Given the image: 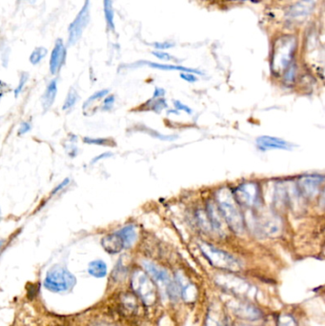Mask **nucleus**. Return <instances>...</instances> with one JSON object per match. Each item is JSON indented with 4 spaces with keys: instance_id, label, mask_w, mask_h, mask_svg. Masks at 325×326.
I'll return each mask as SVG.
<instances>
[{
    "instance_id": "obj_1",
    "label": "nucleus",
    "mask_w": 325,
    "mask_h": 326,
    "mask_svg": "<svg viewBox=\"0 0 325 326\" xmlns=\"http://www.w3.org/2000/svg\"><path fill=\"white\" fill-rule=\"evenodd\" d=\"M217 206L220 211L227 226L236 234L244 231V217L240 206L236 203L232 191L227 187H222L216 194Z\"/></svg>"
},
{
    "instance_id": "obj_2",
    "label": "nucleus",
    "mask_w": 325,
    "mask_h": 326,
    "mask_svg": "<svg viewBox=\"0 0 325 326\" xmlns=\"http://www.w3.org/2000/svg\"><path fill=\"white\" fill-rule=\"evenodd\" d=\"M199 247L211 265L221 270L238 272L242 269L241 262L231 254L214 245L201 242Z\"/></svg>"
},
{
    "instance_id": "obj_3",
    "label": "nucleus",
    "mask_w": 325,
    "mask_h": 326,
    "mask_svg": "<svg viewBox=\"0 0 325 326\" xmlns=\"http://www.w3.org/2000/svg\"><path fill=\"white\" fill-rule=\"evenodd\" d=\"M142 266L145 271L147 272L148 276L155 282L156 287H158L159 291L162 292L163 297L166 296L167 298H170L173 300H176L177 297H179L178 288L176 282L173 281L170 275L165 269L148 261H142Z\"/></svg>"
},
{
    "instance_id": "obj_4",
    "label": "nucleus",
    "mask_w": 325,
    "mask_h": 326,
    "mask_svg": "<svg viewBox=\"0 0 325 326\" xmlns=\"http://www.w3.org/2000/svg\"><path fill=\"white\" fill-rule=\"evenodd\" d=\"M295 50V39L293 36H284L278 40L275 44L272 57V70L274 74L279 75L288 68L292 63Z\"/></svg>"
},
{
    "instance_id": "obj_5",
    "label": "nucleus",
    "mask_w": 325,
    "mask_h": 326,
    "mask_svg": "<svg viewBox=\"0 0 325 326\" xmlns=\"http://www.w3.org/2000/svg\"><path fill=\"white\" fill-rule=\"evenodd\" d=\"M77 283L76 277L63 266H54L47 272L44 279V287L54 293L70 291Z\"/></svg>"
},
{
    "instance_id": "obj_6",
    "label": "nucleus",
    "mask_w": 325,
    "mask_h": 326,
    "mask_svg": "<svg viewBox=\"0 0 325 326\" xmlns=\"http://www.w3.org/2000/svg\"><path fill=\"white\" fill-rule=\"evenodd\" d=\"M132 286L144 303L150 305L155 301L157 287L146 273L140 270L135 272L132 277Z\"/></svg>"
},
{
    "instance_id": "obj_7",
    "label": "nucleus",
    "mask_w": 325,
    "mask_h": 326,
    "mask_svg": "<svg viewBox=\"0 0 325 326\" xmlns=\"http://www.w3.org/2000/svg\"><path fill=\"white\" fill-rule=\"evenodd\" d=\"M236 203L240 207L245 208H254L258 207L260 204L261 191L259 185L255 182H246L242 183L232 192Z\"/></svg>"
},
{
    "instance_id": "obj_8",
    "label": "nucleus",
    "mask_w": 325,
    "mask_h": 326,
    "mask_svg": "<svg viewBox=\"0 0 325 326\" xmlns=\"http://www.w3.org/2000/svg\"><path fill=\"white\" fill-rule=\"evenodd\" d=\"M90 0H85L81 10L68 28V45H75L81 37L90 22Z\"/></svg>"
},
{
    "instance_id": "obj_9",
    "label": "nucleus",
    "mask_w": 325,
    "mask_h": 326,
    "mask_svg": "<svg viewBox=\"0 0 325 326\" xmlns=\"http://www.w3.org/2000/svg\"><path fill=\"white\" fill-rule=\"evenodd\" d=\"M325 181L324 176L310 175L300 178L297 181L296 187L303 197L314 198L319 196L320 191Z\"/></svg>"
},
{
    "instance_id": "obj_10",
    "label": "nucleus",
    "mask_w": 325,
    "mask_h": 326,
    "mask_svg": "<svg viewBox=\"0 0 325 326\" xmlns=\"http://www.w3.org/2000/svg\"><path fill=\"white\" fill-rule=\"evenodd\" d=\"M258 224L263 234L270 238L278 237L282 230V221L280 217L273 213L263 214L259 218Z\"/></svg>"
},
{
    "instance_id": "obj_11",
    "label": "nucleus",
    "mask_w": 325,
    "mask_h": 326,
    "mask_svg": "<svg viewBox=\"0 0 325 326\" xmlns=\"http://www.w3.org/2000/svg\"><path fill=\"white\" fill-rule=\"evenodd\" d=\"M66 55L67 51L63 40L61 38H58L50 57V72L53 76L59 74V71L65 63Z\"/></svg>"
},
{
    "instance_id": "obj_12",
    "label": "nucleus",
    "mask_w": 325,
    "mask_h": 326,
    "mask_svg": "<svg viewBox=\"0 0 325 326\" xmlns=\"http://www.w3.org/2000/svg\"><path fill=\"white\" fill-rule=\"evenodd\" d=\"M230 307L236 317L246 321H257L263 317L261 310L246 301H239Z\"/></svg>"
},
{
    "instance_id": "obj_13",
    "label": "nucleus",
    "mask_w": 325,
    "mask_h": 326,
    "mask_svg": "<svg viewBox=\"0 0 325 326\" xmlns=\"http://www.w3.org/2000/svg\"><path fill=\"white\" fill-rule=\"evenodd\" d=\"M257 146L262 151L269 150H291L292 144L282 138L276 136H259L256 140Z\"/></svg>"
},
{
    "instance_id": "obj_14",
    "label": "nucleus",
    "mask_w": 325,
    "mask_h": 326,
    "mask_svg": "<svg viewBox=\"0 0 325 326\" xmlns=\"http://www.w3.org/2000/svg\"><path fill=\"white\" fill-rule=\"evenodd\" d=\"M206 211L207 217L210 222L211 228L217 234L223 235L225 228V220L222 217L220 211L218 210L217 204L213 201H209L207 203Z\"/></svg>"
},
{
    "instance_id": "obj_15",
    "label": "nucleus",
    "mask_w": 325,
    "mask_h": 326,
    "mask_svg": "<svg viewBox=\"0 0 325 326\" xmlns=\"http://www.w3.org/2000/svg\"><path fill=\"white\" fill-rule=\"evenodd\" d=\"M315 8V2L313 0H299L290 7L288 10V15L293 17H304L309 16Z\"/></svg>"
},
{
    "instance_id": "obj_16",
    "label": "nucleus",
    "mask_w": 325,
    "mask_h": 326,
    "mask_svg": "<svg viewBox=\"0 0 325 326\" xmlns=\"http://www.w3.org/2000/svg\"><path fill=\"white\" fill-rule=\"evenodd\" d=\"M101 245L103 249L109 254H118L124 249V244L118 233H113L105 236L101 240Z\"/></svg>"
},
{
    "instance_id": "obj_17",
    "label": "nucleus",
    "mask_w": 325,
    "mask_h": 326,
    "mask_svg": "<svg viewBox=\"0 0 325 326\" xmlns=\"http://www.w3.org/2000/svg\"><path fill=\"white\" fill-rule=\"evenodd\" d=\"M57 94H58V82L57 80H53L47 85L45 92L43 93L41 98V104L44 111H48L54 105L57 98Z\"/></svg>"
},
{
    "instance_id": "obj_18",
    "label": "nucleus",
    "mask_w": 325,
    "mask_h": 326,
    "mask_svg": "<svg viewBox=\"0 0 325 326\" xmlns=\"http://www.w3.org/2000/svg\"><path fill=\"white\" fill-rule=\"evenodd\" d=\"M119 237L121 238L124 248H130L136 243L138 239V232L137 227L134 224H129L121 228L117 232Z\"/></svg>"
},
{
    "instance_id": "obj_19",
    "label": "nucleus",
    "mask_w": 325,
    "mask_h": 326,
    "mask_svg": "<svg viewBox=\"0 0 325 326\" xmlns=\"http://www.w3.org/2000/svg\"><path fill=\"white\" fill-rule=\"evenodd\" d=\"M88 272L94 277H104L107 275V264L102 260H94L89 263Z\"/></svg>"
},
{
    "instance_id": "obj_20",
    "label": "nucleus",
    "mask_w": 325,
    "mask_h": 326,
    "mask_svg": "<svg viewBox=\"0 0 325 326\" xmlns=\"http://www.w3.org/2000/svg\"><path fill=\"white\" fill-rule=\"evenodd\" d=\"M148 66L158 69V70H166V71H180V72H185V73H191V74H198L201 75L202 73L199 70L191 69V68H186L183 66H177V65H170V64H160V63H155V62H147Z\"/></svg>"
},
{
    "instance_id": "obj_21",
    "label": "nucleus",
    "mask_w": 325,
    "mask_h": 326,
    "mask_svg": "<svg viewBox=\"0 0 325 326\" xmlns=\"http://www.w3.org/2000/svg\"><path fill=\"white\" fill-rule=\"evenodd\" d=\"M103 6L107 27L111 31H115V12L112 0H103Z\"/></svg>"
},
{
    "instance_id": "obj_22",
    "label": "nucleus",
    "mask_w": 325,
    "mask_h": 326,
    "mask_svg": "<svg viewBox=\"0 0 325 326\" xmlns=\"http://www.w3.org/2000/svg\"><path fill=\"white\" fill-rule=\"evenodd\" d=\"M79 99V96H78V93L77 91L75 89V88H71L67 94V97L65 98V101H64V104L62 106V110L63 111H67V110H71L73 108L77 102L78 101Z\"/></svg>"
},
{
    "instance_id": "obj_23",
    "label": "nucleus",
    "mask_w": 325,
    "mask_h": 326,
    "mask_svg": "<svg viewBox=\"0 0 325 326\" xmlns=\"http://www.w3.org/2000/svg\"><path fill=\"white\" fill-rule=\"evenodd\" d=\"M47 54H48V50L45 47H37L30 55V62L32 65H37L38 63L41 62V60L47 55Z\"/></svg>"
},
{
    "instance_id": "obj_24",
    "label": "nucleus",
    "mask_w": 325,
    "mask_h": 326,
    "mask_svg": "<svg viewBox=\"0 0 325 326\" xmlns=\"http://www.w3.org/2000/svg\"><path fill=\"white\" fill-rule=\"evenodd\" d=\"M108 94H109V90H108V89H104V90H100V91L95 92L93 95H92V96L89 98L88 99L86 100V102L83 104V112L86 111V110H87L92 104H93L96 100H99V99L103 98L106 97Z\"/></svg>"
},
{
    "instance_id": "obj_25",
    "label": "nucleus",
    "mask_w": 325,
    "mask_h": 326,
    "mask_svg": "<svg viewBox=\"0 0 325 326\" xmlns=\"http://www.w3.org/2000/svg\"><path fill=\"white\" fill-rule=\"evenodd\" d=\"M83 142L86 144H93V145H99V146H110L112 145L113 140H110L108 138H100V137H96V138H93V137H89L86 136L83 138Z\"/></svg>"
},
{
    "instance_id": "obj_26",
    "label": "nucleus",
    "mask_w": 325,
    "mask_h": 326,
    "mask_svg": "<svg viewBox=\"0 0 325 326\" xmlns=\"http://www.w3.org/2000/svg\"><path fill=\"white\" fill-rule=\"evenodd\" d=\"M295 80V65L291 63L284 71V82L286 84H293Z\"/></svg>"
},
{
    "instance_id": "obj_27",
    "label": "nucleus",
    "mask_w": 325,
    "mask_h": 326,
    "mask_svg": "<svg viewBox=\"0 0 325 326\" xmlns=\"http://www.w3.org/2000/svg\"><path fill=\"white\" fill-rule=\"evenodd\" d=\"M278 326H298L295 319L288 314H284L279 317Z\"/></svg>"
},
{
    "instance_id": "obj_28",
    "label": "nucleus",
    "mask_w": 325,
    "mask_h": 326,
    "mask_svg": "<svg viewBox=\"0 0 325 326\" xmlns=\"http://www.w3.org/2000/svg\"><path fill=\"white\" fill-rule=\"evenodd\" d=\"M28 80H29V74L26 73V72L21 73L20 78H19V83H18L17 87L15 90V98H17L19 96V94L22 92V90L25 87V85H26V83L28 82Z\"/></svg>"
},
{
    "instance_id": "obj_29",
    "label": "nucleus",
    "mask_w": 325,
    "mask_h": 326,
    "mask_svg": "<svg viewBox=\"0 0 325 326\" xmlns=\"http://www.w3.org/2000/svg\"><path fill=\"white\" fill-rule=\"evenodd\" d=\"M197 217L199 219V222H200V225L201 226V228L203 230H209L211 229V225H210V222L208 220V217H207V215L201 210H199L197 212Z\"/></svg>"
},
{
    "instance_id": "obj_30",
    "label": "nucleus",
    "mask_w": 325,
    "mask_h": 326,
    "mask_svg": "<svg viewBox=\"0 0 325 326\" xmlns=\"http://www.w3.org/2000/svg\"><path fill=\"white\" fill-rule=\"evenodd\" d=\"M206 326H226V324L223 320H220V317L217 319V316L211 314L207 317Z\"/></svg>"
},
{
    "instance_id": "obj_31",
    "label": "nucleus",
    "mask_w": 325,
    "mask_h": 326,
    "mask_svg": "<svg viewBox=\"0 0 325 326\" xmlns=\"http://www.w3.org/2000/svg\"><path fill=\"white\" fill-rule=\"evenodd\" d=\"M114 103H115V96L110 95V96H108V97L105 98L101 108H102L103 111H109V110L113 108Z\"/></svg>"
},
{
    "instance_id": "obj_32",
    "label": "nucleus",
    "mask_w": 325,
    "mask_h": 326,
    "mask_svg": "<svg viewBox=\"0 0 325 326\" xmlns=\"http://www.w3.org/2000/svg\"><path fill=\"white\" fill-rule=\"evenodd\" d=\"M31 130V124L30 122H28V121H24V122H22L20 124L18 132H17V135L18 136H23V135L29 133Z\"/></svg>"
},
{
    "instance_id": "obj_33",
    "label": "nucleus",
    "mask_w": 325,
    "mask_h": 326,
    "mask_svg": "<svg viewBox=\"0 0 325 326\" xmlns=\"http://www.w3.org/2000/svg\"><path fill=\"white\" fill-rule=\"evenodd\" d=\"M166 107H167V103L164 99H157L155 102H154V104H153L151 109L157 112V111H160V110L166 108Z\"/></svg>"
},
{
    "instance_id": "obj_34",
    "label": "nucleus",
    "mask_w": 325,
    "mask_h": 326,
    "mask_svg": "<svg viewBox=\"0 0 325 326\" xmlns=\"http://www.w3.org/2000/svg\"><path fill=\"white\" fill-rule=\"evenodd\" d=\"M153 54L157 57L158 59H161V60H165V61H169V60H172L174 59V57L171 55V54H168V53H164V52H153Z\"/></svg>"
},
{
    "instance_id": "obj_35",
    "label": "nucleus",
    "mask_w": 325,
    "mask_h": 326,
    "mask_svg": "<svg viewBox=\"0 0 325 326\" xmlns=\"http://www.w3.org/2000/svg\"><path fill=\"white\" fill-rule=\"evenodd\" d=\"M180 78H181L183 81L190 82V83H193V82H196L198 81L197 77H196L194 74H191V73H181V74H180Z\"/></svg>"
},
{
    "instance_id": "obj_36",
    "label": "nucleus",
    "mask_w": 325,
    "mask_h": 326,
    "mask_svg": "<svg viewBox=\"0 0 325 326\" xmlns=\"http://www.w3.org/2000/svg\"><path fill=\"white\" fill-rule=\"evenodd\" d=\"M154 47L158 50H166V49H170L174 47V44L168 43V42H161V43H155Z\"/></svg>"
},
{
    "instance_id": "obj_37",
    "label": "nucleus",
    "mask_w": 325,
    "mask_h": 326,
    "mask_svg": "<svg viewBox=\"0 0 325 326\" xmlns=\"http://www.w3.org/2000/svg\"><path fill=\"white\" fill-rule=\"evenodd\" d=\"M175 106H176V109H177V110H179V111H184L185 113H187V114H192V110L189 108L188 106L184 105V104H183L182 102H180V101H175Z\"/></svg>"
},
{
    "instance_id": "obj_38",
    "label": "nucleus",
    "mask_w": 325,
    "mask_h": 326,
    "mask_svg": "<svg viewBox=\"0 0 325 326\" xmlns=\"http://www.w3.org/2000/svg\"><path fill=\"white\" fill-rule=\"evenodd\" d=\"M69 182H70V179H64L59 185H58L54 190H53V192L51 193V195L52 196H54V195H56L58 192H59V191L61 190V189H63V188H65L68 184H69Z\"/></svg>"
},
{
    "instance_id": "obj_39",
    "label": "nucleus",
    "mask_w": 325,
    "mask_h": 326,
    "mask_svg": "<svg viewBox=\"0 0 325 326\" xmlns=\"http://www.w3.org/2000/svg\"><path fill=\"white\" fill-rule=\"evenodd\" d=\"M113 156V154L112 153H110V152H107V153H103V154H101V155H99V156H97V157H95V158H93V160H92V164H94V163H97V162H99V161H101V160H103V159H107V158H110V157H112Z\"/></svg>"
},
{
    "instance_id": "obj_40",
    "label": "nucleus",
    "mask_w": 325,
    "mask_h": 326,
    "mask_svg": "<svg viewBox=\"0 0 325 326\" xmlns=\"http://www.w3.org/2000/svg\"><path fill=\"white\" fill-rule=\"evenodd\" d=\"M8 91H9V85L7 83L0 81V100Z\"/></svg>"
},
{
    "instance_id": "obj_41",
    "label": "nucleus",
    "mask_w": 325,
    "mask_h": 326,
    "mask_svg": "<svg viewBox=\"0 0 325 326\" xmlns=\"http://www.w3.org/2000/svg\"><path fill=\"white\" fill-rule=\"evenodd\" d=\"M165 95V91L162 89V88H155V93H154V98H161Z\"/></svg>"
},
{
    "instance_id": "obj_42",
    "label": "nucleus",
    "mask_w": 325,
    "mask_h": 326,
    "mask_svg": "<svg viewBox=\"0 0 325 326\" xmlns=\"http://www.w3.org/2000/svg\"><path fill=\"white\" fill-rule=\"evenodd\" d=\"M25 1H27V2H30V3H34L36 0H25Z\"/></svg>"
},
{
    "instance_id": "obj_43",
    "label": "nucleus",
    "mask_w": 325,
    "mask_h": 326,
    "mask_svg": "<svg viewBox=\"0 0 325 326\" xmlns=\"http://www.w3.org/2000/svg\"><path fill=\"white\" fill-rule=\"evenodd\" d=\"M2 246H3V241H1V240H0V249L2 248Z\"/></svg>"
},
{
    "instance_id": "obj_44",
    "label": "nucleus",
    "mask_w": 325,
    "mask_h": 326,
    "mask_svg": "<svg viewBox=\"0 0 325 326\" xmlns=\"http://www.w3.org/2000/svg\"><path fill=\"white\" fill-rule=\"evenodd\" d=\"M2 219V211H1V208H0V221Z\"/></svg>"
}]
</instances>
